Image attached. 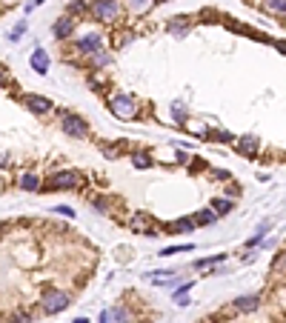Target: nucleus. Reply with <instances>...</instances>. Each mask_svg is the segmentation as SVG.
Listing matches in <instances>:
<instances>
[{"label":"nucleus","mask_w":286,"mask_h":323,"mask_svg":"<svg viewBox=\"0 0 286 323\" xmlns=\"http://www.w3.org/2000/svg\"><path fill=\"white\" fill-rule=\"evenodd\" d=\"M109 112L115 114L117 120H134L137 117V100L129 92H117L109 97Z\"/></svg>","instance_id":"obj_1"},{"label":"nucleus","mask_w":286,"mask_h":323,"mask_svg":"<svg viewBox=\"0 0 286 323\" xmlns=\"http://www.w3.org/2000/svg\"><path fill=\"white\" fill-rule=\"evenodd\" d=\"M89 15L98 23L115 26V20L120 18V0H92L89 3Z\"/></svg>","instance_id":"obj_2"},{"label":"nucleus","mask_w":286,"mask_h":323,"mask_svg":"<svg viewBox=\"0 0 286 323\" xmlns=\"http://www.w3.org/2000/svg\"><path fill=\"white\" fill-rule=\"evenodd\" d=\"M81 183H83V177L78 175V172H54L49 180H46V192H69V189H81Z\"/></svg>","instance_id":"obj_3"},{"label":"nucleus","mask_w":286,"mask_h":323,"mask_svg":"<svg viewBox=\"0 0 286 323\" xmlns=\"http://www.w3.org/2000/svg\"><path fill=\"white\" fill-rule=\"evenodd\" d=\"M63 132L69 135V138L75 140H86L89 138V123H86V117H81L78 112H66L63 114V120H60Z\"/></svg>","instance_id":"obj_4"},{"label":"nucleus","mask_w":286,"mask_h":323,"mask_svg":"<svg viewBox=\"0 0 286 323\" xmlns=\"http://www.w3.org/2000/svg\"><path fill=\"white\" fill-rule=\"evenodd\" d=\"M72 303V297L63 292V289H46L43 292V300H40V306H43V312L46 314H57L63 312L66 306Z\"/></svg>","instance_id":"obj_5"},{"label":"nucleus","mask_w":286,"mask_h":323,"mask_svg":"<svg viewBox=\"0 0 286 323\" xmlns=\"http://www.w3.org/2000/svg\"><path fill=\"white\" fill-rule=\"evenodd\" d=\"M75 49L81 54H95V52H100L103 49V37L98 35V32H86L83 37H78L75 40Z\"/></svg>","instance_id":"obj_6"},{"label":"nucleus","mask_w":286,"mask_h":323,"mask_svg":"<svg viewBox=\"0 0 286 323\" xmlns=\"http://www.w3.org/2000/svg\"><path fill=\"white\" fill-rule=\"evenodd\" d=\"M23 106H26L32 114H49L54 109V103L49 100V97H43V95H23Z\"/></svg>","instance_id":"obj_7"},{"label":"nucleus","mask_w":286,"mask_h":323,"mask_svg":"<svg viewBox=\"0 0 286 323\" xmlns=\"http://www.w3.org/2000/svg\"><path fill=\"white\" fill-rule=\"evenodd\" d=\"M75 18L72 15H63V18H57L54 20V26H52V35H54V40H69L72 35H75Z\"/></svg>","instance_id":"obj_8"},{"label":"nucleus","mask_w":286,"mask_h":323,"mask_svg":"<svg viewBox=\"0 0 286 323\" xmlns=\"http://www.w3.org/2000/svg\"><path fill=\"white\" fill-rule=\"evenodd\" d=\"M155 220L152 215H146V212H137L132 218V232H137V235H155Z\"/></svg>","instance_id":"obj_9"},{"label":"nucleus","mask_w":286,"mask_h":323,"mask_svg":"<svg viewBox=\"0 0 286 323\" xmlns=\"http://www.w3.org/2000/svg\"><path fill=\"white\" fill-rule=\"evenodd\" d=\"M49 54H46V49L43 46H37L35 52H32V57H29V66H32V69L37 72V75H46V72H49Z\"/></svg>","instance_id":"obj_10"},{"label":"nucleus","mask_w":286,"mask_h":323,"mask_svg":"<svg viewBox=\"0 0 286 323\" xmlns=\"http://www.w3.org/2000/svg\"><path fill=\"white\" fill-rule=\"evenodd\" d=\"M195 229L197 226H195V220H192V218H178V220H172L163 232H169V235H192Z\"/></svg>","instance_id":"obj_11"},{"label":"nucleus","mask_w":286,"mask_h":323,"mask_svg":"<svg viewBox=\"0 0 286 323\" xmlns=\"http://www.w3.org/2000/svg\"><path fill=\"white\" fill-rule=\"evenodd\" d=\"M189 29H192V18H172L169 23H166V32H169L172 37H186Z\"/></svg>","instance_id":"obj_12"},{"label":"nucleus","mask_w":286,"mask_h":323,"mask_svg":"<svg viewBox=\"0 0 286 323\" xmlns=\"http://www.w3.org/2000/svg\"><path fill=\"white\" fill-rule=\"evenodd\" d=\"M235 140H238V152H241L243 157H255V155H258L260 140L255 138V135H243V138H235Z\"/></svg>","instance_id":"obj_13"},{"label":"nucleus","mask_w":286,"mask_h":323,"mask_svg":"<svg viewBox=\"0 0 286 323\" xmlns=\"http://www.w3.org/2000/svg\"><path fill=\"white\" fill-rule=\"evenodd\" d=\"M260 306V297L258 295H241L235 297V312H255Z\"/></svg>","instance_id":"obj_14"},{"label":"nucleus","mask_w":286,"mask_h":323,"mask_svg":"<svg viewBox=\"0 0 286 323\" xmlns=\"http://www.w3.org/2000/svg\"><path fill=\"white\" fill-rule=\"evenodd\" d=\"M20 189H23V192H40L43 183H40V177H37V175L26 172V175H20Z\"/></svg>","instance_id":"obj_15"},{"label":"nucleus","mask_w":286,"mask_h":323,"mask_svg":"<svg viewBox=\"0 0 286 323\" xmlns=\"http://www.w3.org/2000/svg\"><path fill=\"white\" fill-rule=\"evenodd\" d=\"M109 63H112V54H109L106 49L89 54V66H92V69H103V66H109Z\"/></svg>","instance_id":"obj_16"},{"label":"nucleus","mask_w":286,"mask_h":323,"mask_svg":"<svg viewBox=\"0 0 286 323\" xmlns=\"http://www.w3.org/2000/svg\"><path fill=\"white\" fill-rule=\"evenodd\" d=\"M235 209V201H229V198H214L212 201V212L221 218V215H229V212Z\"/></svg>","instance_id":"obj_17"},{"label":"nucleus","mask_w":286,"mask_h":323,"mask_svg":"<svg viewBox=\"0 0 286 323\" xmlns=\"http://www.w3.org/2000/svg\"><path fill=\"white\" fill-rule=\"evenodd\" d=\"M192 220H195V226L200 229V226H209V223H214V220H218V215H214L212 209H200V212H195V215H192Z\"/></svg>","instance_id":"obj_18"},{"label":"nucleus","mask_w":286,"mask_h":323,"mask_svg":"<svg viewBox=\"0 0 286 323\" xmlns=\"http://www.w3.org/2000/svg\"><path fill=\"white\" fill-rule=\"evenodd\" d=\"M103 314H106L112 323H132V320H129V312H126V309H120V306H117V309H106Z\"/></svg>","instance_id":"obj_19"},{"label":"nucleus","mask_w":286,"mask_h":323,"mask_svg":"<svg viewBox=\"0 0 286 323\" xmlns=\"http://www.w3.org/2000/svg\"><path fill=\"white\" fill-rule=\"evenodd\" d=\"M132 163H134V169H152L155 166V160L146 152H134L132 155Z\"/></svg>","instance_id":"obj_20"},{"label":"nucleus","mask_w":286,"mask_h":323,"mask_svg":"<svg viewBox=\"0 0 286 323\" xmlns=\"http://www.w3.org/2000/svg\"><path fill=\"white\" fill-rule=\"evenodd\" d=\"M155 0H126V6H129V12H134V15H143V12L152 9Z\"/></svg>","instance_id":"obj_21"},{"label":"nucleus","mask_w":286,"mask_h":323,"mask_svg":"<svg viewBox=\"0 0 286 323\" xmlns=\"http://www.w3.org/2000/svg\"><path fill=\"white\" fill-rule=\"evenodd\" d=\"M272 275H277V278H286V252H280L272 261Z\"/></svg>","instance_id":"obj_22"},{"label":"nucleus","mask_w":286,"mask_h":323,"mask_svg":"<svg viewBox=\"0 0 286 323\" xmlns=\"http://www.w3.org/2000/svg\"><path fill=\"white\" fill-rule=\"evenodd\" d=\"M89 3H92V0H72L69 15L75 18V15H83V12H89Z\"/></svg>","instance_id":"obj_23"},{"label":"nucleus","mask_w":286,"mask_h":323,"mask_svg":"<svg viewBox=\"0 0 286 323\" xmlns=\"http://www.w3.org/2000/svg\"><path fill=\"white\" fill-rule=\"evenodd\" d=\"M266 12H272V15H286V0H266Z\"/></svg>","instance_id":"obj_24"},{"label":"nucleus","mask_w":286,"mask_h":323,"mask_svg":"<svg viewBox=\"0 0 286 323\" xmlns=\"http://www.w3.org/2000/svg\"><path fill=\"white\" fill-rule=\"evenodd\" d=\"M206 138H209V140H218V143H232L235 135H229V132H206Z\"/></svg>","instance_id":"obj_25"},{"label":"nucleus","mask_w":286,"mask_h":323,"mask_svg":"<svg viewBox=\"0 0 286 323\" xmlns=\"http://www.w3.org/2000/svg\"><path fill=\"white\" fill-rule=\"evenodd\" d=\"M189 289H192V283H186V286H180L178 292H175V303L178 306H189Z\"/></svg>","instance_id":"obj_26"},{"label":"nucleus","mask_w":286,"mask_h":323,"mask_svg":"<svg viewBox=\"0 0 286 323\" xmlns=\"http://www.w3.org/2000/svg\"><path fill=\"white\" fill-rule=\"evenodd\" d=\"M226 261V254H214V257H200V261H195V269H203V266H214V263Z\"/></svg>","instance_id":"obj_27"},{"label":"nucleus","mask_w":286,"mask_h":323,"mask_svg":"<svg viewBox=\"0 0 286 323\" xmlns=\"http://www.w3.org/2000/svg\"><path fill=\"white\" fill-rule=\"evenodd\" d=\"M178 252H192V246H166V249H161V257H172V254H178Z\"/></svg>","instance_id":"obj_28"},{"label":"nucleus","mask_w":286,"mask_h":323,"mask_svg":"<svg viewBox=\"0 0 286 323\" xmlns=\"http://www.w3.org/2000/svg\"><path fill=\"white\" fill-rule=\"evenodd\" d=\"M172 112H175V120H178V123L186 120V106L180 103V100H175V103H172Z\"/></svg>","instance_id":"obj_29"},{"label":"nucleus","mask_w":286,"mask_h":323,"mask_svg":"<svg viewBox=\"0 0 286 323\" xmlns=\"http://www.w3.org/2000/svg\"><path fill=\"white\" fill-rule=\"evenodd\" d=\"M26 23H18V26H15V29H12V32H9V40H18V37L20 35H26Z\"/></svg>","instance_id":"obj_30"},{"label":"nucleus","mask_w":286,"mask_h":323,"mask_svg":"<svg viewBox=\"0 0 286 323\" xmlns=\"http://www.w3.org/2000/svg\"><path fill=\"white\" fill-rule=\"evenodd\" d=\"M54 212H57V215H66V218H75V209H69V206H54Z\"/></svg>","instance_id":"obj_31"},{"label":"nucleus","mask_w":286,"mask_h":323,"mask_svg":"<svg viewBox=\"0 0 286 323\" xmlns=\"http://www.w3.org/2000/svg\"><path fill=\"white\" fill-rule=\"evenodd\" d=\"M95 209H98V212H109V203L103 201V198H98V201H95Z\"/></svg>","instance_id":"obj_32"},{"label":"nucleus","mask_w":286,"mask_h":323,"mask_svg":"<svg viewBox=\"0 0 286 323\" xmlns=\"http://www.w3.org/2000/svg\"><path fill=\"white\" fill-rule=\"evenodd\" d=\"M212 175L218 177V180H226V177H229V172H224V169H214Z\"/></svg>","instance_id":"obj_33"},{"label":"nucleus","mask_w":286,"mask_h":323,"mask_svg":"<svg viewBox=\"0 0 286 323\" xmlns=\"http://www.w3.org/2000/svg\"><path fill=\"white\" fill-rule=\"evenodd\" d=\"M103 155H106V157H117V149H112V146H103Z\"/></svg>","instance_id":"obj_34"},{"label":"nucleus","mask_w":286,"mask_h":323,"mask_svg":"<svg viewBox=\"0 0 286 323\" xmlns=\"http://www.w3.org/2000/svg\"><path fill=\"white\" fill-rule=\"evenodd\" d=\"M40 3H46V0H32V3H29V6H26V12H32V9H35V6H40Z\"/></svg>","instance_id":"obj_35"},{"label":"nucleus","mask_w":286,"mask_h":323,"mask_svg":"<svg viewBox=\"0 0 286 323\" xmlns=\"http://www.w3.org/2000/svg\"><path fill=\"white\" fill-rule=\"evenodd\" d=\"M75 323H89V317H75Z\"/></svg>","instance_id":"obj_36"},{"label":"nucleus","mask_w":286,"mask_h":323,"mask_svg":"<svg viewBox=\"0 0 286 323\" xmlns=\"http://www.w3.org/2000/svg\"><path fill=\"white\" fill-rule=\"evenodd\" d=\"M275 46H277V49H280V52L286 54V43H275Z\"/></svg>","instance_id":"obj_37"}]
</instances>
